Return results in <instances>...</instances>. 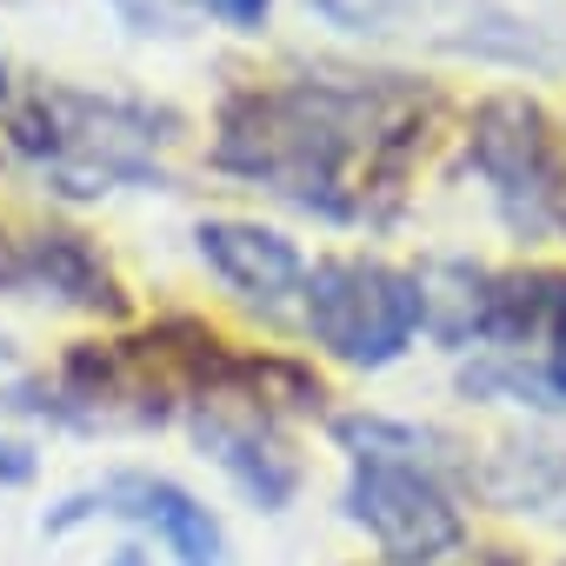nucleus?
Segmentation results:
<instances>
[{"instance_id": "f257e3e1", "label": "nucleus", "mask_w": 566, "mask_h": 566, "mask_svg": "<svg viewBox=\"0 0 566 566\" xmlns=\"http://www.w3.org/2000/svg\"><path fill=\"white\" fill-rule=\"evenodd\" d=\"M420 101L394 81H287V87H253L220 107L213 160L240 180L273 187L327 220L367 213L354 174L380 180L394 154L413 140Z\"/></svg>"}, {"instance_id": "f03ea898", "label": "nucleus", "mask_w": 566, "mask_h": 566, "mask_svg": "<svg viewBox=\"0 0 566 566\" xmlns=\"http://www.w3.org/2000/svg\"><path fill=\"white\" fill-rule=\"evenodd\" d=\"M340 447L354 453L347 473V520L374 533V546L400 566H427L460 546V506L433 467V433H413L400 420H334Z\"/></svg>"}, {"instance_id": "7ed1b4c3", "label": "nucleus", "mask_w": 566, "mask_h": 566, "mask_svg": "<svg viewBox=\"0 0 566 566\" xmlns=\"http://www.w3.org/2000/svg\"><path fill=\"white\" fill-rule=\"evenodd\" d=\"M14 147L74 200L114 193V187H147L160 180V120L147 107L107 101V94H74L48 87L14 114Z\"/></svg>"}, {"instance_id": "20e7f679", "label": "nucleus", "mask_w": 566, "mask_h": 566, "mask_svg": "<svg viewBox=\"0 0 566 566\" xmlns=\"http://www.w3.org/2000/svg\"><path fill=\"white\" fill-rule=\"evenodd\" d=\"M314 8L321 21L360 41H394V48L486 61V67H526V74L566 67V41L513 14L506 0H314Z\"/></svg>"}, {"instance_id": "39448f33", "label": "nucleus", "mask_w": 566, "mask_h": 566, "mask_svg": "<svg viewBox=\"0 0 566 566\" xmlns=\"http://www.w3.org/2000/svg\"><path fill=\"white\" fill-rule=\"evenodd\" d=\"M167 360H174V347H167V327H160V334H140V340H120V347L74 354L67 360V387H74V400H94V407L147 400L154 394V367H167ZM174 387H207L213 400H266V407L321 400V380H307L301 367H287V360H233L207 327H193V347H180ZM147 420H154V400H147Z\"/></svg>"}, {"instance_id": "423d86ee", "label": "nucleus", "mask_w": 566, "mask_h": 566, "mask_svg": "<svg viewBox=\"0 0 566 566\" xmlns=\"http://www.w3.org/2000/svg\"><path fill=\"white\" fill-rule=\"evenodd\" d=\"M307 334L340 354L347 367H394L413 334L427 327V287L420 273L387 266V260H360V253H334L321 266H307Z\"/></svg>"}, {"instance_id": "0eeeda50", "label": "nucleus", "mask_w": 566, "mask_h": 566, "mask_svg": "<svg viewBox=\"0 0 566 566\" xmlns=\"http://www.w3.org/2000/svg\"><path fill=\"white\" fill-rule=\"evenodd\" d=\"M467 160L473 174L486 180L500 220L513 233H546L566 207V167H559V140H553V120L520 101V94H500L473 114L467 127Z\"/></svg>"}, {"instance_id": "6e6552de", "label": "nucleus", "mask_w": 566, "mask_h": 566, "mask_svg": "<svg viewBox=\"0 0 566 566\" xmlns=\"http://www.w3.org/2000/svg\"><path fill=\"white\" fill-rule=\"evenodd\" d=\"M94 513L154 533V539L174 553V566H220V559H227L220 520H213L187 486H174V480H160V473H107L101 486L67 493V500L48 513V533H67V526H81V520H94Z\"/></svg>"}, {"instance_id": "1a4fd4ad", "label": "nucleus", "mask_w": 566, "mask_h": 566, "mask_svg": "<svg viewBox=\"0 0 566 566\" xmlns=\"http://www.w3.org/2000/svg\"><path fill=\"white\" fill-rule=\"evenodd\" d=\"M200 260L227 280L240 301H253L260 314H280V301L307 287V260L287 233H273L260 220H200L193 233Z\"/></svg>"}, {"instance_id": "9d476101", "label": "nucleus", "mask_w": 566, "mask_h": 566, "mask_svg": "<svg viewBox=\"0 0 566 566\" xmlns=\"http://www.w3.org/2000/svg\"><path fill=\"white\" fill-rule=\"evenodd\" d=\"M8 287H48L74 307L120 314V287L107 260L81 233H0V294Z\"/></svg>"}, {"instance_id": "9b49d317", "label": "nucleus", "mask_w": 566, "mask_h": 566, "mask_svg": "<svg viewBox=\"0 0 566 566\" xmlns=\"http://www.w3.org/2000/svg\"><path fill=\"white\" fill-rule=\"evenodd\" d=\"M193 433H200V447L266 506V513H280L294 500V486H301V467H294V453L273 440V427L260 420V407H240V413H227V400H213V413H200L193 420Z\"/></svg>"}, {"instance_id": "f8f14e48", "label": "nucleus", "mask_w": 566, "mask_h": 566, "mask_svg": "<svg viewBox=\"0 0 566 566\" xmlns=\"http://www.w3.org/2000/svg\"><path fill=\"white\" fill-rule=\"evenodd\" d=\"M107 8H114L134 34H187V28L207 14V0H107Z\"/></svg>"}, {"instance_id": "ddd939ff", "label": "nucleus", "mask_w": 566, "mask_h": 566, "mask_svg": "<svg viewBox=\"0 0 566 566\" xmlns=\"http://www.w3.org/2000/svg\"><path fill=\"white\" fill-rule=\"evenodd\" d=\"M553 354H546V387L566 400V287H559V307H553V327H546Z\"/></svg>"}, {"instance_id": "4468645a", "label": "nucleus", "mask_w": 566, "mask_h": 566, "mask_svg": "<svg viewBox=\"0 0 566 566\" xmlns=\"http://www.w3.org/2000/svg\"><path fill=\"white\" fill-rule=\"evenodd\" d=\"M266 8H273V0H207V14L227 21V28H260Z\"/></svg>"}, {"instance_id": "2eb2a0df", "label": "nucleus", "mask_w": 566, "mask_h": 566, "mask_svg": "<svg viewBox=\"0 0 566 566\" xmlns=\"http://www.w3.org/2000/svg\"><path fill=\"white\" fill-rule=\"evenodd\" d=\"M107 566H147V553H140V546H120V553H114Z\"/></svg>"}, {"instance_id": "dca6fc26", "label": "nucleus", "mask_w": 566, "mask_h": 566, "mask_svg": "<svg viewBox=\"0 0 566 566\" xmlns=\"http://www.w3.org/2000/svg\"><path fill=\"white\" fill-rule=\"evenodd\" d=\"M0 374H14V347L8 340H0Z\"/></svg>"}]
</instances>
